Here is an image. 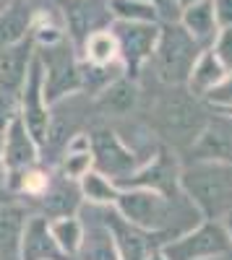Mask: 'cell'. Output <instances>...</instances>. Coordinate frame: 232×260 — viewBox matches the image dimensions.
<instances>
[{
    "label": "cell",
    "mask_w": 232,
    "mask_h": 260,
    "mask_svg": "<svg viewBox=\"0 0 232 260\" xmlns=\"http://www.w3.org/2000/svg\"><path fill=\"white\" fill-rule=\"evenodd\" d=\"M206 260H232V257H229V252H224V255H214V257H206Z\"/></svg>",
    "instance_id": "d590c367"
},
{
    "label": "cell",
    "mask_w": 232,
    "mask_h": 260,
    "mask_svg": "<svg viewBox=\"0 0 232 260\" xmlns=\"http://www.w3.org/2000/svg\"><path fill=\"white\" fill-rule=\"evenodd\" d=\"M128 224L143 229L146 234L172 232L175 201L167 192L146 190V187H123L112 206Z\"/></svg>",
    "instance_id": "277c9868"
},
{
    "label": "cell",
    "mask_w": 232,
    "mask_h": 260,
    "mask_svg": "<svg viewBox=\"0 0 232 260\" xmlns=\"http://www.w3.org/2000/svg\"><path fill=\"white\" fill-rule=\"evenodd\" d=\"M45 198V208H50L55 216H63V213H78L81 211V190H78V182L73 180H66L60 177V182H52L47 185V190L39 195Z\"/></svg>",
    "instance_id": "484cf974"
},
{
    "label": "cell",
    "mask_w": 232,
    "mask_h": 260,
    "mask_svg": "<svg viewBox=\"0 0 232 260\" xmlns=\"http://www.w3.org/2000/svg\"><path fill=\"white\" fill-rule=\"evenodd\" d=\"M201 45L183 29V24H164L157 37V47L152 52L157 78L167 86H185Z\"/></svg>",
    "instance_id": "3957f363"
},
{
    "label": "cell",
    "mask_w": 232,
    "mask_h": 260,
    "mask_svg": "<svg viewBox=\"0 0 232 260\" xmlns=\"http://www.w3.org/2000/svg\"><path fill=\"white\" fill-rule=\"evenodd\" d=\"M32 21H34V11L24 0L11 3L0 11V50L26 39V34L32 31Z\"/></svg>",
    "instance_id": "44dd1931"
},
{
    "label": "cell",
    "mask_w": 232,
    "mask_h": 260,
    "mask_svg": "<svg viewBox=\"0 0 232 260\" xmlns=\"http://www.w3.org/2000/svg\"><path fill=\"white\" fill-rule=\"evenodd\" d=\"M81 60L86 65H112V62H120V52H118V39L115 34L107 29H99V31H92L86 39L81 42Z\"/></svg>",
    "instance_id": "603a6c76"
},
{
    "label": "cell",
    "mask_w": 232,
    "mask_h": 260,
    "mask_svg": "<svg viewBox=\"0 0 232 260\" xmlns=\"http://www.w3.org/2000/svg\"><path fill=\"white\" fill-rule=\"evenodd\" d=\"M180 192L204 219H222L232 208V164L193 159L180 169Z\"/></svg>",
    "instance_id": "6da1fadb"
},
{
    "label": "cell",
    "mask_w": 232,
    "mask_h": 260,
    "mask_svg": "<svg viewBox=\"0 0 232 260\" xmlns=\"http://www.w3.org/2000/svg\"><path fill=\"white\" fill-rule=\"evenodd\" d=\"M94 96H97V107L104 115L125 117V115H131L136 110V104H138V86L131 78L118 76Z\"/></svg>",
    "instance_id": "e0dca14e"
},
{
    "label": "cell",
    "mask_w": 232,
    "mask_h": 260,
    "mask_svg": "<svg viewBox=\"0 0 232 260\" xmlns=\"http://www.w3.org/2000/svg\"><path fill=\"white\" fill-rule=\"evenodd\" d=\"M159 250L167 260H206L214 255L232 252V242L222 221L206 219L198 226L180 232L170 242H164Z\"/></svg>",
    "instance_id": "5b68a950"
},
{
    "label": "cell",
    "mask_w": 232,
    "mask_h": 260,
    "mask_svg": "<svg viewBox=\"0 0 232 260\" xmlns=\"http://www.w3.org/2000/svg\"><path fill=\"white\" fill-rule=\"evenodd\" d=\"M6 192H8V172L0 164V201H6Z\"/></svg>",
    "instance_id": "1f68e13d"
},
{
    "label": "cell",
    "mask_w": 232,
    "mask_h": 260,
    "mask_svg": "<svg viewBox=\"0 0 232 260\" xmlns=\"http://www.w3.org/2000/svg\"><path fill=\"white\" fill-rule=\"evenodd\" d=\"M63 252L57 250L50 226H47V216H29L24 237H21V260H60Z\"/></svg>",
    "instance_id": "2e32d148"
},
{
    "label": "cell",
    "mask_w": 232,
    "mask_h": 260,
    "mask_svg": "<svg viewBox=\"0 0 232 260\" xmlns=\"http://www.w3.org/2000/svg\"><path fill=\"white\" fill-rule=\"evenodd\" d=\"M227 73V68L217 60V55L212 50H201V55L196 57L191 73H188V91L196 94V96H204L209 89H212L214 83H219V78Z\"/></svg>",
    "instance_id": "cb8c5ba5"
},
{
    "label": "cell",
    "mask_w": 232,
    "mask_h": 260,
    "mask_svg": "<svg viewBox=\"0 0 232 260\" xmlns=\"http://www.w3.org/2000/svg\"><path fill=\"white\" fill-rule=\"evenodd\" d=\"M191 154L193 159L232 164V117H224V115L209 117L201 136L191 146Z\"/></svg>",
    "instance_id": "4fadbf2b"
},
{
    "label": "cell",
    "mask_w": 232,
    "mask_h": 260,
    "mask_svg": "<svg viewBox=\"0 0 232 260\" xmlns=\"http://www.w3.org/2000/svg\"><path fill=\"white\" fill-rule=\"evenodd\" d=\"M78 190H81V198L89 206H102V208H112L120 195V187L94 167L78 180Z\"/></svg>",
    "instance_id": "d4e9b609"
},
{
    "label": "cell",
    "mask_w": 232,
    "mask_h": 260,
    "mask_svg": "<svg viewBox=\"0 0 232 260\" xmlns=\"http://www.w3.org/2000/svg\"><path fill=\"white\" fill-rule=\"evenodd\" d=\"M6 8V0H0V11H3Z\"/></svg>",
    "instance_id": "8d00e7d4"
},
{
    "label": "cell",
    "mask_w": 232,
    "mask_h": 260,
    "mask_svg": "<svg viewBox=\"0 0 232 260\" xmlns=\"http://www.w3.org/2000/svg\"><path fill=\"white\" fill-rule=\"evenodd\" d=\"M118 187H146V190H157L172 195L180 190V167L175 154H170L167 148L154 151V156L146 159L133 175L118 182Z\"/></svg>",
    "instance_id": "30bf717a"
},
{
    "label": "cell",
    "mask_w": 232,
    "mask_h": 260,
    "mask_svg": "<svg viewBox=\"0 0 232 260\" xmlns=\"http://www.w3.org/2000/svg\"><path fill=\"white\" fill-rule=\"evenodd\" d=\"M104 224H107L110 232H112L115 250H118V257H120V260H146L152 245H149V234H146L143 229L128 224L115 208L107 211V216H104Z\"/></svg>",
    "instance_id": "5bb4252c"
},
{
    "label": "cell",
    "mask_w": 232,
    "mask_h": 260,
    "mask_svg": "<svg viewBox=\"0 0 232 260\" xmlns=\"http://www.w3.org/2000/svg\"><path fill=\"white\" fill-rule=\"evenodd\" d=\"M0 146H3V136H0Z\"/></svg>",
    "instance_id": "74e56055"
},
{
    "label": "cell",
    "mask_w": 232,
    "mask_h": 260,
    "mask_svg": "<svg viewBox=\"0 0 232 260\" xmlns=\"http://www.w3.org/2000/svg\"><path fill=\"white\" fill-rule=\"evenodd\" d=\"M18 91L21 89H11V86L0 83V136L18 117Z\"/></svg>",
    "instance_id": "f1b7e54d"
},
{
    "label": "cell",
    "mask_w": 232,
    "mask_h": 260,
    "mask_svg": "<svg viewBox=\"0 0 232 260\" xmlns=\"http://www.w3.org/2000/svg\"><path fill=\"white\" fill-rule=\"evenodd\" d=\"M146 260H167L164 255H162V250L157 247V250H149V255H146Z\"/></svg>",
    "instance_id": "836d02e7"
},
{
    "label": "cell",
    "mask_w": 232,
    "mask_h": 260,
    "mask_svg": "<svg viewBox=\"0 0 232 260\" xmlns=\"http://www.w3.org/2000/svg\"><path fill=\"white\" fill-rule=\"evenodd\" d=\"M115 21H133V24H157L154 0H107Z\"/></svg>",
    "instance_id": "4316f807"
},
{
    "label": "cell",
    "mask_w": 232,
    "mask_h": 260,
    "mask_svg": "<svg viewBox=\"0 0 232 260\" xmlns=\"http://www.w3.org/2000/svg\"><path fill=\"white\" fill-rule=\"evenodd\" d=\"M92 143V156H94V169H99L102 175H107L115 185L120 180H125L128 175L143 164V156L138 151H133L125 143L115 130L110 127H99L89 136Z\"/></svg>",
    "instance_id": "ba28073f"
},
{
    "label": "cell",
    "mask_w": 232,
    "mask_h": 260,
    "mask_svg": "<svg viewBox=\"0 0 232 260\" xmlns=\"http://www.w3.org/2000/svg\"><path fill=\"white\" fill-rule=\"evenodd\" d=\"M193 3H201V0H178L180 8H188V6H193Z\"/></svg>",
    "instance_id": "e575fe53"
},
{
    "label": "cell",
    "mask_w": 232,
    "mask_h": 260,
    "mask_svg": "<svg viewBox=\"0 0 232 260\" xmlns=\"http://www.w3.org/2000/svg\"><path fill=\"white\" fill-rule=\"evenodd\" d=\"M92 167H94V156H92L89 136L83 133L71 136L66 141V151H63V159H60V177L78 182Z\"/></svg>",
    "instance_id": "ffe728a7"
},
{
    "label": "cell",
    "mask_w": 232,
    "mask_h": 260,
    "mask_svg": "<svg viewBox=\"0 0 232 260\" xmlns=\"http://www.w3.org/2000/svg\"><path fill=\"white\" fill-rule=\"evenodd\" d=\"M37 55L45 71V96L50 104L81 91V62L76 60L73 47L66 39L39 47Z\"/></svg>",
    "instance_id": "8992f818"
},
{
    "label": "cell",
    "mask_w": 232,
    "mask_h": 260,
    "mask_svg": "<svg viewBox=\"0 0 232 260\" xmlns=\"http://www.w3.org/2000/svg\"><path fill=\"white\" fill-rule=\"evenodd\" d=\"M209 115L196 94L191 91H170L154 104L152 127L154 133L178 151H185L196 143Z\"/></svg>",
    "instance_id": "7a4b0ae2"
},
{
    "label": "cell",
    "mask_w": 232,
    "mask_h": 260,
    "mask_svg": "<svg viewBox=\"0 0 232 260\" xmlns=\"http://www.w3.org/2000/svg\"><path fill=\"white\" fill-rule=\"evenodd\" d=\"M222 224H224V229H227V234H229V242H232V208L222 216Z\"/></svg>",
    "instance_id": "d6a6232c"
},
{
    "label": "cell",
    "mask_w": 232,
    "mask_h": 260,
    "mask_svg": "<svg viewBox=\"0 0 232 260\" xmlns=\"http://www.w3.org/2000/svg\"><path fill=\"white\" fill-rule=\"evenodd\" d=\"M180 24H183V29L188 34L198 42V45L214 42V37L219 31L217 16H214V3H212V0H201V3H193V6L183 8Z\"/></svg>",
    "instance_id": "d6986e66"
},
{
    "label": "cell",
    "mask_w": 232,
    "mask_h": 260,
    "mask_svg": "<svg viewBox=\"0 0 232 260\" xmlns=\"http://www.w3.org/2000/svg\"><path fill=\"white\" fill-rule=\"evenodd\" d=\"M212 52L217 55V60L229 71L232 68V26H219L217 37H214V47Z\"/></svg>",
    "instance_id": "f546056e"
},
{
    "label": "cell",
    "mask_w": 232,
    "mask_h": 260,
    "mask_svg": "<svg viewBox=\"0 0 232 260\" xmlns=\"http://www.w3.org/2000/svg\"><path fill=\"white\" fill-rule=\"evenodd\" d=\"M110 31L118 39L120 62L128 73H138L143 62L152 60V52L157 47L159 26L157 24H133V21H115Z\"/></svg>",
    "instance_id": "9c48e42d"
},
{
    "label": "cell",
    "mask_w": 232,
    "mask_h": 260,
    "mask_svg": "<svg viewBox=\"0 0 232 260\" xmlns=\"http://www.w3.org/2000/svg\"><path fill=\"white\" fill-rule=\"evenodd\" d=\"M63 21L71 39L81 47V42L92 31L107 29L112 24V13L107 0H63Z\"/></svg>",
    "instance_id": "8fae6325"
},
{
    "label": "cell",
    "mask_w": 232,
    "mask_h": 260,
    "mask_svg": "<svg viewBox=\"0 0 232 260\" xmlns=\"http://www.w3.org/2000/svg\"><path fill=\"white\" fill-rule=\"evenodd\" d=\"M29 211L21 203L0 201V260H21V237Z\"/></svg>",
    "instance_id": "9a60e30c"
},
{
    "label": "cell",
    "mask_w": 232,
    "mask_h": 260,
    "mask_svg": "<svg viewBox=\"0 0 232 260\" xmlns=\"http://www.w3.org/2000/svg\"><path fill=\"white\" fill-rule=\"evenodd\" d=\"M219 26H232V0H212Z\"/></svg>",
    "instance_id": "4dcf8cb0"
},
{
    "label": "cell",
    "mask_w": 232,
    "mask_h": 260,
    "mask_svg": "<svg viewBox=\"0 0 232 260\" xmlns=\"http://www.w3.org/2000/svg\"><path fill=\"white\" fill-rule=\"evenodd\" d=\"M18 117L24 120V125L37 138V143L45 146L47 127H50V102L45 96V71H42V60L37 50L29 57L26 76L18 91Z\"/></svg>",
    "instance_id": "52a82bcc"
},
{
    "label": "cell",
    "mask_w": 232,
    "mask_h": 260,
    "mask_svg": "<svg viewBox=\"0 0 232 260\" xmlns=\"http://www.w3.org/2000/svg\"><path fill=\"white\" fill-rule=\"evenodd\" d=\"M204 99L214 107V110H227L232 112V68L219 78V83H214L212 89L204 94Z\"/></svg>",
    "instance_id": "83f0119b"
},
{
    "label": "cell",
    "mask_w": 232,
    "mask_h": 260,
    "mask_svg": "<svg viewBox=\"0 0 232 260\" xmlns=\"http://www.w3.org/2000/svg\"><path fill=\"white\" fill-rule=\"evenodd\" d=\"M47 226L63 257H76L81 250V240H83V221L78 219V213L52 216V219H47Z\"/></svg>",
    "instance_id": "7402d4cb"
},
{
    "label": "cell",
    "mask_w": 232,
    "mask_h": 260,
    "mask_svg": "<svg viewBox=\"0 0 232 260\" xmlns=\"http://www.w3.org/2000/svg\"><path fill=\"white\" fill-rule=\"evenodd\" d=\"M39 143L29 133V127L24 120L16 117L6 130H3V146H0V164L6 167V172H21L32 164H39Z\"/></svg>",
    "instance_id": "7c38bea8"
},
{
    "label": "cell",
    "mask_w": 232,
    "mask_h": 260,
    "mask_svg": "<svg viewBox=\"0 0 232 260\" xmlns=\"http://www.w3.org/2000/svg\"><path fill=\"white\" fill-rule=\"evenodd\" d=\"M76 257L78 260H120L112 232L104 224V219L92 221V224L83 221V240H81V250Z\"/></svg>",
    "instance_id": "ac0fdd59"
}]
</instances>
